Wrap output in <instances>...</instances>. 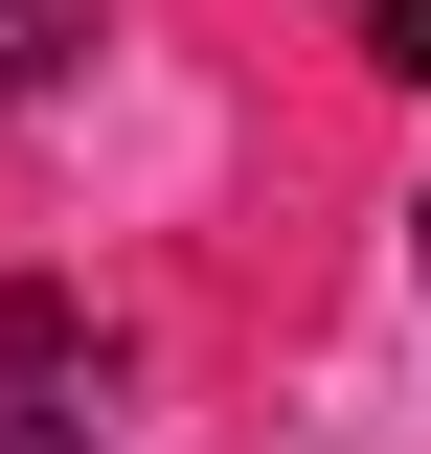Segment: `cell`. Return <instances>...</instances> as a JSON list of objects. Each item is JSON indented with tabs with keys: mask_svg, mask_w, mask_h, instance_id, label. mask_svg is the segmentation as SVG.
<instances>
[{
	"mask_svg": "<svg viewBox=\"0 0 431 454\" xmlns=\"http://www.w3.org/2000/svg\"><path fill=\"white\" fill-rule=\"evenodd\" d=\"M0 387H114L91 318H68V273H0Z\"/></svg>",
	"mask_w": 431,
	"mask_h": 454,
	"instance_id": "6da1fadb",
	"label": "cell"
},
{
	"mask_svg": "<svg viewBox=\"0 0 431 454\" xmlns=\"http://www.w3.org/2000/svg\"><path fill=\"white\" fill-rule=\"evenodd\" d=\"M68 46H91V0H0V114H46Z\"/></svg>",
	"mask_w": 431,
	"mask_h": 454,
	"instance_id": "7a4b0ae2",
	"label": "cell"
},
{
	"mask_svg": "<svg viewBox=\"0 0 431 454\" xmlns=\"http://www.w3.org/2000/svg\"><path fill=\"white\" fill-rule=\"evenodd\" d=\"M114 432V387H0V454H91Z\"/></svg>",
	"mask_w": 431,
	"mask_h": 454,
	"instance_id": "3957f363",
	"label": "cell"
},
{
	"mask_svg": "<svg viewBox=\"0 0 431 454\" xmlns=\"http://www.w3.org/2000/svg\"><path fill=\"white\" fill-rule=\"evenodd\" d=\"M318 23H341L364 68H431V0H318Z\"/></svg>",
	"mask_w": 431,
	"mask_h": 454,
	"instance_id": "277c9868",
	"label": "cell"
},
{
	"mask_svg": "<svg viewBox=\"0 0 431 454\" xmlns=\"http://www.w3.org/2000/svg\"><path fill=\"white\" fill-rule=\"evenodd\" d=\"M409 250H431V205H409Z\"/></svg>",
	"mask_w": 431,
	"mask_h": 454,
	"instance_id": "5b68a950",
	"label": "cell"
}]
</instances>
